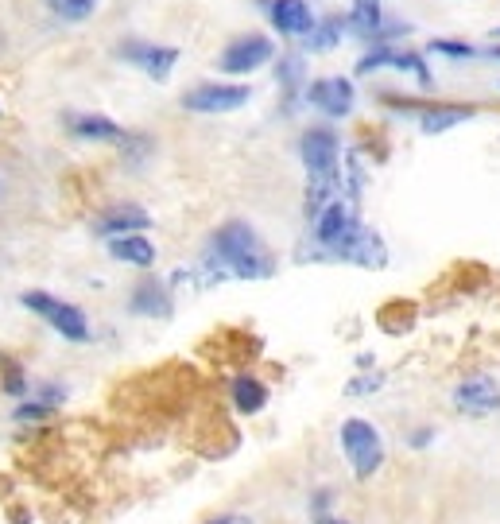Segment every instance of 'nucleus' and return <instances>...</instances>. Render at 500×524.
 <instances>
[{
	"mask_svg": "<svg viewBox=\"0 0 500 524\" xmlns=\"http://www.w3.org/2000/svg\"><path fill=\"white\" fill-rule=\"evenodd\" d=\"M210 268L218 276H237V280H264L272 276V253L264 249L260 233L249 222H225L210 237Z\"/></svg>",
	"mask_w": 500,
	"mask_h": 524,
	"instance_id": "nucleus-1",
	"label": "nucleus"
},
{
	"mask_svg": "<svg viewBox=\"0 0 500 524\" xmlns=\"http://www.w3.org/2000/svg\"><path fill=\"white\" fill-rule=\"evenodd\" d=\"M338 439H342V455L345 462L353 466V478H373L376 470L384 466V439H380V431L376 424L369 420H361V416H349L338 431Z\"/></svg>",
	"mask_w": 500,
	"mask_h": 524,
	"instance_id": "nucleus-2",
	"label": "nucleus"
},
{
	"mask_svg": "<svg viewBox=\"0 0 500 524\" xmlns=\"http://www.w3.org/2000/svg\"><path fill=\"white\" fill-rule=\"evenodd\" d=\"M361 233V218H357V210H353V202H345V198H334L318 218H314V241L330 253V257H342L349 253V245H353V237Z\"/></svg>",
	"mask_w": 500,
	"mask_h": 524,
	"instance_id": "nucleus-3",
	"label": "nucleus"
},
{
	"mask_svg": "<svg viewBox=\"0 0 500 524\" xmlns=\"http://www.w3.org/2000/svg\"><path fill=\"white\" fill-rule=\"evenodd\" d=\"M20 303H24L28 311H35L47 327L59 330L66 342H86V338H90V323H86V315H82L74 303H63V299H55V295L47 292H24Z\"/></svg>",
	"mask_w": 500,
	"mask_h": 524,
	"instance_id": "nucleus-4",
	"label": "nucleus"
},
{
	"mask_svg": "<svg viewBox=\"0 0 500 524\" xmlns=\"http://www.w3.org/2000/svg\"><path fill=\"white\" fill-rule=\"evenodd\" d=\"M303 167L311 179H338V160H342V144L330 129H307L303 132Z\"/></svg>",
	"mask_w": 500,
	"mask_h": 524,
	"instance_id": "nucleus-5",
	"label": "nucleus"
},
{
	"mask_svg": "<svg viewBox=\"0 0 500 524\" xmlns=\"http://www.w3.org/2000/svg\"><path fill=\"white\" fill-rule=\"evenodd\" d=\"M454 408L462 416H473V420H485L500 412V385L489 377V373H473L466 381H458L454 389Z\"/></svg>",
	"mask_w": 500,
	"mask_h": 524,
	"instance_id": "nucleus-6",
	"label": "nucleus"
},
{
	"mask_svg": "<svg viewBox=\"0 0 500 524\" xmlns=\"http://www.w3.org/2000/svg\"><path fill=\"white\" fill-rule=\"evenodd\" d=\"M249 86H229V82H206L198 90L183 94V109L190 113H233L241 105H249Z\"/></svg>",
	"mask_w": 500,
	"mask_h": 524,
	"instance_id": "nucleus-7",
	"label": "nucleus"
},
{
	"mask_svg": "<svg viewBox=\"0 0 500 524\" xmlns=\"http://www.w3.org/2000/svg\"><path fill=\"white\" fill-rule=\"evenodd\" d=\"M121 59L125 63H136L148 78H156V82H167L171 78V70L179 63V51L175 47H159V43H140V39H128L125 47H121Z\"/></svg>",
	"mask_w": 500,
	"mask_h": 524,
	"instance_id": "nucleus-8",
	"label": "nucleus"
},
{
	"mask_svg": "<svg viewBox=\"0 0 500 524\" xmlns=\"http://www.w3.org/2000/svg\"><path fill=\"white\" fill-rule=\"evenodd\" d=\"M272 59V43L264 35H241L221 51V70L225 74H252L256 66Z\"/></svg>",
	"mask_w": 500,
	"mask_h": 524,
	"instance_id": "nucleus-9",
	"label": "nucleus"
},
{
	"mask_svg": "<svg viewBox=\"0 0 500 524\" xmlns=\"http://www.w3.org/2000/svg\"><path fill=\"white\" fill-rule=\"evenodd\" d=\"M307 101H311L314 109H322L326 117H345L349 109H353V82L349 78H318L307 86Z\"/></svg>",
	"mask_w": 500,
	"mask_h": 524,
	"instance_id": "nucleus-10",
	"label": "nucleus"
},
{
	"mask_svg": "<svg viewBox=\"0 0 500 524\" xmlns=\"http://www.w3.org/2000/svg\"><path fill=\"white\" fill-rule=\"evenodd\" d=\"M152 226V218H148V210H140V206H113V210H105L101 218L94 222V230L101 237H128V233H140Z\"/></svg>",
	"mask_w": 500,
	"mask_h": 524,
	"instance_id": "nucleus-11",
	"label": "nucleus"
},
{
	"mask_svg": "<svg viewBox=\"0 0 500 524\" xmlns=\"http://www.w3.org/2000/svg\"><path fill=\"white\" fill-rule=\"evenodd\" d=\"M272 28L283 35H307L314 28V16L307 0H272Z\"/></svg>",
	"mask_w": 500,
	"mask_h": 524,
	"instance_id": "nucleus-12",
	"label": "nucleus"
},
{
	"mask_svg": "<svg viewBox=\"0 0 500 524\" xmlns=\"http://www.w3.org/2000/svg\"><path fill=\"white\" fill-rule=\"evenodd\" d=\"M70 132L82 136V140H109V144H121L128 136L117 121H109V117H101V113H74V117H70Z\"/></svg>",
	"mask_w": 500,
	"mask_h": 524,
	"instance_id": "nucleus-13",
	"label": "nucleus"
},
{
	"mask_svg": "<svg viewBox=\"0 0 500 524\" xmlns=\"http://www.w3.org/2000/svg\"><path fill=\"white\" fill-rule=\"evenodd\" d=\"M109 253H113V261L136 264V268H152V264H156V245H152L144 233L113 237V241H109Z\"/></svg>",
	"mask_w": 500,
	"mask_h": 524,
	"instance_id": "nucleus-14",
	"label": "nucleus"
},
{
	"mask_svg": "<svg viewBox=\"0 0 500 524\" xmlns=\"http://www.w3.org/2000/svg\"><path fill=\"white\" fill-rule=\"evenodd\" d=\"M264 404H268V385L252 373H241L233 381V408L245 416H256V412H264Z\"/></svg>",
	"mask_w": 500,
	"mask_h": 524,
	"instance_id": "nucleus-15",
	"label": "nucleus"
},
{
	"mask_svg": "<svg viewBox=\"0 0 500 524\" xmlns=\"http://www.w3.org/2000/svg\"><path fill=\"white\" fill-rule=\"evenodd\" d=\"M132 311L136 315H171V295L159 280H140L136 292H132Z\"/></svg>",
	"mask_w": 500,
	"mask_h": 524,
	"instance_id": "nucleus-16",
	"label": "nucleus"
},
{
	"mask_svg": "<svg viewBox=\"0 0 500 524\" xmlns=\"http://www.w3.org/2000/svg\"><path fill=\"white\" fill-rule=\"evenodd\" d=\"M380 20H384V12H380V0H353V12H349V20H345V28L353 35H361V39H380Z\"/></svg>",
	"mask_w": 500,
	"mask_h": 524,
	"instance_id": "nucleus-17",
	"label": "nucleus"
},
{
	"mask_svg": "<svg viewBox=\"0 0 500 524\" xmlns=\"http://www.w3.org/2000/svg\"><path fill=\"white\" fill-rule=\"evenodd\" d=\"M345 261L361 264V268H380V264L388 261V253H384V241H380V233L365 230L353 237V245H349V253H345Z\"/></svg>",
	"mask_w": 500,
	"mask_h": 524,
	"instance_id": "nucleus-18",
	"label": "nucleus"
},
{
	"mask_svg": "<svg viewBox=\"0 0 500 524\" xmlns=\"http://www.w3.org/2000/svg\"><path fill=\"white\" fill-rule=\"evenodd\" d=\"M469 117H473L469 105H435V109H427V113L419 117V129L427 132V136H438V132L454 129V125H462Z\"/></svg>",
	"mask_w": 500,
	"mask_h": 524,
	"instance_id": "nucleus-19",
	"label": "nucleus"
},
{
	"mask_svg": "<svg viewBox=\"0 0 500 524\" xmlns=\"http://www.w3.org/2000/svg\"><path fill=\"white\" fill-rule=\"evenodd\" d=\"M0 385H4L8 396L28 393V373H24V365L16 358H8V354H0Z\"/></svg>",
	"mask_w": 500,
	"mask_h": 524,
	"instance_id": "nucleus-20",
	"label": "nucleus"
},
{
	"mask_svg": "<svg viewBox=\"0 0 500 524\" xmlns=\"http://www.w3.org/2000/svg\"><path fill=\"white\" fill-rule=\"evenodd\" d=\"M342 20H322V24H314L311 32H307V47L311 51H330L338 39H342Z\"/></svg>",
	"mask_w": 500,
	"mask_h": 524,
	"instance_id": "nucleus-21",
	"label": "nucleus"
},
{
	"mask_svg": "<svg viewBox=\"0 0 500 524\" xmlns=\"http://www.w3.org/2000/svg\"><path fill=\"white\" fill-rule=\"evenodd\" d=\"M51 4V12L55 16H63L70 24H82V20H90L97 8V0H47Z\"/></svg>",
	"mask_w": 500,
	"mask_h": 524,
	"instance_id": "nucleus-22",
	"label": "nucleus"
},
{
	"mask_svg": "<svg viewBox=\"0 0 500 524\" xmlns=\"http://www.w3.org/2000/svg\"><path fill=\"white\" fill-rule=\"evenodd\" d=\"M392 66H396V70H411L423 86H431V70H427V63H423L415 51H396V55H392Z\"/></svg>",
	"mask_w": 500,
	"mask_h": 524,
	"instance_id": "nucleus-23",
	"label": "nucleus"
},
{
	"mask_svg": "<svg viewBox=\"0 0 500 524\" xmlns=\"http://www.w3.org/2000/svg\"><path fill=\"white\" fill-rule=\"evenodd\" d=\"M51 412H55V404H43V400H28V404H20V408H16V420H20V424H28V420H47V416H51Z\"/></svg>",
	"mask_w": 500,
	"mask_h": 524,
	"instance_id": "nucleus-24",
	"label": "nucleus"
},
{
	"mask_svg": "<svg viewBox=\"0 0 500 524\" xmlns=\"http://www.w3.org/2000/svg\"><path fill=\"white\" fill-rule=\"evenodd\" d=\"M438 55H450V59H469V55H477L469 43H458V39H435L431 43Z\"/></svg>",
	"mask_w": 500,
	"mask_h": 524,
	"instance_id": "nucleus-25",
	"label": "nucleus"
},
{
	"mask_svg": "<svg viewBox=\"0 0 500 524\" xmlns=\"http://www.w3.org/2000/svg\"><path fill=\"white\" fill-rule=\"evenodd\" d=\"M384 385V377L376 373V377H357V381H349V393H376Z\"/></svg>",
	"mask_w": 500,
	"mask_h": 524,
	"instance_id": "nucleus-26",
	"label": "nucleus"
},
{
	"mask_svg": "<svg viewBox=\"0 0 500 524\" xmlns=\"http://www.w3.org/2000/svg\"><path fill=\"white\" fill-rule=\"evenodd\" d=\"M299 70H303V66H299V59H283V63H280V78L287 82V86H291V82L299 78Z\"/></svg>",
	"mask_w": 500,
	"mask_h": 524,
	"instance_id": "nucleus-27",
	"label": "nucleus"
},
{
	"mask_svg": "<svg viewBox=\"0 0 500 524\" xmlns=\"http://www.w3.org/2000/svg\"><path fill=\"white\" fill-rule=\"evenodd\" d=\"M206 524H252L249 517H241V513H221V517H210Z\"/></svg>",
	"mask_w": 500,
	"mask_h": 524,
	"instance_id": "nucleus-28",
	"label": "nucleus"
},
{
	"mask_svg": "<svg viewBox=\"0 0 500 524\" xmlns=\"http://www.w3.org/2000/svg\"><path fill=\"white\" fill-rule=\"evenodd\" d=\"M427 439H431V431L423 427V431H415V439H411V447H427Z\"/></svg>",
	"mask_w": 500,
	"mask_h": 524,
	"instance_id": "nucleus-29",
	"label": "nucleus"
},
{
	"mask_svg": "<svg viewBox=\"0 0 500 524\" xmlns=\"http://www.w3.org/2000/svg\"><path fill=\"white\" fill-rule=\"evenodd\" d=\"M314 524H349V521H338V517H322V521H314Z\"/></svg>",
	"mask_w": 500,
	"mask_h": 524,
	"instance_id": "nucleus-30",
	"label": "nucleus"
},
{
	"mask_svg": "<svg viewBox=\"0 0 500 524\" xmlns=\"http://www.w3.org/2000/svg\"><path fill=\"white\" fill-rule=\"evenodd\" d=\"M485 55H493V59H500V47H489V51H485Z\"/></svg>",
	"mask_w": 500,
	"mask_h": 524,
	"instance_id": "nucleus-31",
	"label": "nucleus"
}]
</instances>
